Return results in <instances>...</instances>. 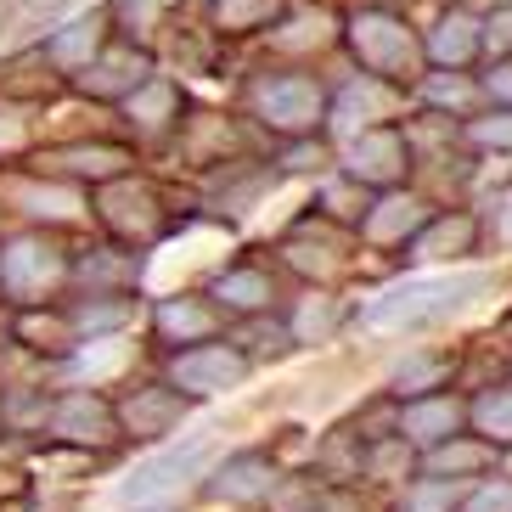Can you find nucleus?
Returning a JSON list of instances; mask_svg holds the SVG:
<instances>
[{"label": "nucleus", "mask_w": 512, "mask_h": 512, "mask_svg": "<svg viewBox=\"0 0 512 512\" xmlns=\"http://www.w3.org/2000/svg\"><path fill=\"white\" fill-rule=\"evenodd\" d=\"M490 287H496V271L439 265V271H417L406 282H389L377 299H366L355 310V321L366 332H377V338H417V332H434L445 321L467 316Z\"/></svg>", "instance_id": "1"}, {"label": "nucleus", "mask_w": 512, "mask_h": 512, "mask_svg": "<svg viewBox=\"0 0 512 512\" xmlns=\"http://www.w3.org/2000/svg\"><path fill=\"white\" fill-rule=\"evenodd\" d=\"M242 107H248V119H254L271 141L316 136V130H327L332 85L310 68V62H271V68H259V74L242 85Z\"/></svg>", "instance_id": "2"}, {"label": "nucleus", "mask_w": 512, "mask_h": 512, "mask_svg": "<svg viewBox=\"0 0 512 512\" xmlns=\"http://www.w3.org/2000/svg\"><path fill=\"white\" fill-rule=\"evenodd\" d=\"M344 57L361 68L411 91L428 74V51H422V29L406 12H394L389 0H366L355 12H344Z\"/></svg>", "instance_id": "3"}, {"label": "nucleus", "mask_w": 512, "mask_h": 512, "mask_svg": "<svg viewBox=\"0 0 512 512\" xmlns=\"http://www.w3.org/2000/svg\"><path fill=\"white\" fill-rule=\"evenodd\" d=\"M496 231V214L479 209V203H439L428 214V226L406 242L400 265H417V271H439V265H473L484 254V242Z\"/></svg>", "instance_id": "4"}, {"label": "nucleus", "mask_w": 512, "mask_h": 512, "mask_svg": "<svg viewBox=\"0 0 512 512\" xmlns=\"http://www.w3.org/2000/svg\"><path fill=\"white\" fill-rule=\"evenodd\" d=\"M338 169L355 175L366 192H394V186L417 181V141H411L406 119L366 124L355 136L338 141Z\"/></svg>", "instance_id": "5"}, {"label": "nucleus", "mask_w": 512, "mask_h": 512, "mask_svg": "<svg viewBox=\"0 0 512 512\" xmlns=\"http://www.w3.org/2000/svg\"><path fill=\"white\" fill-rule=\"evenodd\" d=\"M96 220H102L124 248H152L175 231V209L164 203V192L141 175H113V181L96 186Z\"/></svg>", "instance_id": "6"}, {"label": "nucleus", "mask_w": 512, "mask_h": 512, "mask_svg": "<svg viewBox=\"0 0 512 512\" xmlns=\"http://www.w3.org/2000/svg\"><path fill=\"white\" fill-rule=\"evenodd\" d=\"M361 242V231H349V226H338V220H327L321 209H304L293 226L282 231V242H276V254H282V265L293 276H304V282H316V287H327V282H338V276H349V248Z\"/></svg>", "instance_id": "7"}, {"label": "nucleus", "mask_w": 512, "mask_h": 512, "mask_svg": "<svg viewBox=\"0 0 512 512\" xmlns=\"http://www.w3.org/2000/svg\"><path fill=\"white\" fill-rule=\"evenodd\" d=\"M209 456H214V434H192L186 445H169V451H158L152 462L130 467L113 496H119L124 507H158V501H169L181 484H192L197 473L209 467Z\"/></svg>", "instance_id": "8"}, {"label": "nucleus", "mask_w": 512, "mask_h": 512, "mask_svg": "<svg viewBox=\"0 0 512 512\" xmlns=\"http://www.w3.org/2000/svg\"><path fill=\"white\" fill-rule=\"evenodd\" d=\"M254 361L242 355L237 344H220V338H203V344H186L175 349V361H169V383L192 400H214V394H231L248 383Z\"/></svg>", "instance_id": "9"}, {"label": "nucleus", "mask_w": 512, "mask_h": 512, "mask_svg": "<svg viewBox=\"0 0 512 512\" xmlns=\"http://www.w3.org/2000/svg\"><path fill=\"white\" fill-rule=\"evenodd\" d=\"M406 113H411V91H400V85H389V79L355 68L344 85H332L327 130L355 136V130H366V124H389V119H406Z\"/></svg>", "instance_id": "10"}, {"label": "nucleus", "mask_w": 512, "mask_h": 512, "mask_svg": "<svg viewBox=\"0 0 512 512\" xmlns=\"http://www.w3.org/2000/svg\"><path fill=\"white\" fill-rule=\"evenodd\" d=\"M68 254L51 248L46 237H12L0 248V293H12L23 304H40L46 293H57L68 282Z\"/></svg>", "instance_id": "11"}, {"label": "nucleus", "mask_w": 512, "mask_h": 512, "mask_svg": "<svg viewBox=\"0 0 512 512\" xmlns=\"http://www.w3.org/2000/svg\"><path fill=\"white\" fill-rule=\"evenodd\" d=\"M439 203L422 186H394V192H372V209L361 220V248H377V254H406V242L428 226V214Z\"/></svg>", "instance_id": "12"}, {"label": "nucleus", "mask_w": 512, "mask_h": 512, "mask_svg": "<svg viewBox=\"0 0 512 512\" xmlns=\"http://www.w3.org/2000/svg\"><path fill=\"white\" fill-rule=\"evenodd\" d=\"M152 74H158V68H152L147 46H136V40H107V46L74 74V85H79V96H91V102H124V96H136Z\"/></svg>", "instance_id": "13"}, {"label": "nucleus", "mask_w": 512, "mask_h": 512, "mask_svg": "<svg viewBox=\"0 0 512 512\" xmlns=\"http://www.w3.org/2000/svg\"><path fill=\"white\" fill-rule=\"evenodd\" d=\"M422 51L428 68H479L484 62V6L473 0H451L434 23L422 29Z\"/></svg>", "instance_id": "14"}, {"label": "nucleus", "mask_w": 512, "mask_h": 512, "mask_svg": "<svg viewBox=\"0 0 512 512\" xmlns=\"http://www.w3.org/2000/svg\"><path fill=\"white\" fill-rule=\"evenodd\" d=\"M473 428V400L462 389H439V394H417V400H400V417H394V434H406L417 451H434L451 434Z\"/></svg>", "instance_id": "15"}, {"label": "nucleus", "mask_w": 512, "mask_h": 512, "mask_svg": "<svg viewBox=\"0 0 512 512\" xmlns=\"http://www.w3.org/2000/svg\"><path fill=\"white\" fill-rule=\"evenodd\" d=\"M124 124H130V136L141 147H169V141L181 136V113H186V91L175 85L169 74H152L136 96H124Z\"/></svg>", "instance_id": "16"}, {"label": "nucleus", "mask_w": 512, "mask_h": 512, "mask_svg": "<svg viewBox=\"0 0 512 512\" xmlns=\"http://www.w3.org/2000/svg\"><path fill=\"white\" fill-rule=\"evenodd\" d=\"M456 377H462V349H451V344H411L406 355L389 366L383 389H389L394 400H417V394L456 389Z\"/></svg>", "instance_id": "17"}, {"label": "nucleus", "mask_w": 512, "mask_h": 512, "mask_svg": "<svg viewBox=\"0 0 512 512\" xmlns=\"http://www.w3.org/2000/svg\"><path fill=\"white\" fill-rule=\"evenodd\" d=\"M192 394H181L175 383H141V389H130V400L119 406V422L130 439H169L175 428H181L186 417H192Z\"/></svg>", "instance_id": "18"}, {"label": "nucleus", "mask_w": 512, "mask_h": 512, "mask_svg": "<svg viewBox=\"0 0 512 512\" xmlns=\"http://www.w3.org/2000/svg\"><path fill=\"white\" fill-rule=\"evenodd\" d=\"M226 310L209 299V293H164L158 310H152V332L164 344L186 349V344H203V338H220L226 332Z\"/></svg>", "instance_id": "19"}, {"label": "nucleus", "mask_w": 512, "mask_h": 512, "mask_svg": "<svg viewBox=\"0 0 512 512\" xmlns=\"http://www.w3.org/2000/svg\"><path fill=\"white\" fill-rule=\"evenodd\" d=\"M209 299L220 304L231 321H248V316L276 310L282 287H276V271H265V265H254V259H237V265H220V271H214Z\"/></svg>", "instance_id": "20"}, {"label": "nucleus", "mask_w": 512, "mask_h": 512, "mask_svg": "<svg viewBox=\"0 0 512 512\" xmlns=\"http://www.w3.org/2000/svg\"><path fill=\"white\" fill-rule=\"evenodd\" d=\"M40 175H57V181H113V175H130V147L119 141H68V147H51L34 158Z\"/></svg>", "instance_id": "21"}, {"label": "nucleus", "mask_w": 512, "mask_h": 512, "mask_svg": "<svg viewBox=\"0 0 512 512\" xmlns=\"http://www.w3.org/2000/svg\"><path fill=\"white\" fill-rule=\"evenodd\" d=\"M51 434L68 439V445H113L124 434V422H119V406H107L102 394L79 389L51 406Z\"/></svg>", "instance_id": "22"}, {"label": "nucleus", "mask_w": 512, "mask_h": 512, "mask_svg": "<svg viewBox=\"0 0 512 512\" xmlns=\"http://www.w3.org/2000/svg\"><path fill=\"white\" fill-rule=\"evenodd\" d=\"M276 462L265 451H237L226 456V462L209 473V484H203V496L209 501H226V507H248V501H271L276 490Z\"/></svg>", "instance_id": "23"}, {"label": "nucleus", "mask_w": 512, "mask_h": 512, "mask_svg": "<svg viewBox=\"0 0 512 512\" xmlns=\"http://www.w3.org/2000/svg\"><path fill=\"white\" fill-rule=\"evenodd\" d=\"M411 107H428V113H445V119H473L484 107L479 68H428L411 85Z\"/></svg>", "instance_id": "24"}, {"label": "nucleus", "mask_w": 512, "mask_h": 512, "mask_svg": "<svg viewBox=\"0 0 512 512\" xmlns=\"http://www.w3.org/2000/svg\"><path fill=\"white\" fill-rule=\"evenodd\" d=\"M496 467H501V445H490V439L473 434V428L451 434L445 445H434V451H422V473L456 479V484H473V479H484V473H496Z\"/></svg>", "instance_id": "25"}, {"label": "nucleus", "mask_w": 512, "mask_h": 512, "mask_svg": "<svg viewBox=\"0 0 512 512\" xmlns=\"http://www.w3.org/2000/svg\"><path fill=\"white\" fill-rule=\"evenodd\" d=\"M175 147H181L192 164H209V169L231 164V158H248L242 141H237V124H231L226 113H192V119L181 124Z\"/></svg>", "instance_id": "26"}, {"label": "nucleus", "mask_w": 512, "mask_h": 512, "mask_svg": "<svg viewBox=\"0 0 512 512\" xmlns=\"http://www.w3.org/2000/svg\"><path fill=\"white\" fill-rule=\"evenodd\" d=\"M282 17H287V0H209L214 40H254V34H271Z\"/></svg>", "instance_id": "27"}, {"label": "nucleus", "mask_w": 512, "mask_h": 512, "mask_svg": "<svg viewBox=\"0 0 512 512\" xmlns=\"http://www.w3.org/2000/svg\"><path fill=\"white\" fill-rule=\"evenodd\" d=\"M349 316H355V310H349L344 293L316 287V293H304V299L293 304V316H287V321H293V338H299V344H327Z\"/></svg>", "instance_id": "28"}, {"label": "nucleus", "mask_w": 512, "mask_h": 512, "mask_svg": "<svg viewBox=\"0 0 512 512\" xmlns=\"http://www.w3.org/2000/svg\"><path fill=\"white\" fill-rule=\"evenodd\" d=\"M310 209H321L327 220H338V226H349V231H361L366 209H372V192H366L355 175H344V169H327V175L316 181Z\"/></svg>", "instance_id": "29"}, {"label": "nucleus", "mask_w": 512, "mask_h": 512, "mask_svg": "<svg viewBox=\"0 0 512 512\" xmlns=\"http://www.w3.org/2000/svg\"><path fill=\"white\" fill-rule=\"evenodd\" d=\"M102 34H107V17H79V23H62V29L46 40V62L57 68V74H79V68L102 51Z\"/></svg>", "instance_id": "30"}, {"label": "nucleus", "mask_w": 512, "mask_h": 512, "mask_svg": "<svg viewBox=\"0 0 512 512\" xmlns=\"http://www.w3.org/2000/svg\"><path fill=\"white\" fill-rule=\"evenodd\" d=\"M237 349L259 366V361H287V355L299 349V338H293V321H287V316H271V310H265V316H248V321H242Z\"/></svg>", "instance_id": "31"}, {"label": "nucleus", "mask_w": 512, "mask_h": 512, "mask_svg": "<svg viewBox=\"0 0 512 512\" xmlns=\"http://www.w3.org/2000/svg\"><path fill=\"white\" fill-rule=\"evenodd\" d=\"M422 473V451L411 445L406 434H383V439H366V479L377 484H406Z\"/></svg>", "instance_id": "32"}, {"label": "nucleus", "mask_w": 512, "mask_h": 512, "mask_svg": "<svg viewBox=\"0 0 512 512\" xmlns=\"http://www.w3.org/2000/svg\"><path fill=\"white\" fill-rule=\"evenodd\" d=\"M473 400V434H484L490 445L507 451L512 445V377L507 383H484L479 394H467Z\"/></svg>", "instance_id": "33"}, {"label": "nucleus", "mask_w": 512, "mask_h": 512, "mask_svg": "<svg viewBox=\"0 0 512 512\" xmlns=\"http://www.w3.org/2000/svg\"><path fill=\"white\" fill-rule=\"evenodd\" d=\"M282 175H327V169H338V147L327 141V130H316V136H293V141H276V158H271Z\"/></svg>", "instance_id": "34"}, {"label": "nucleus", "mask_w": 512, "mask_h": 512, "mask_svg": "<svg viewBox=\"0 0 512 512\" xmlns=\"http://www.w3.org/2000/svg\"><path fill=\"white\" fill-rule=\"evenodd\" d=\"M462 141L479 158H512V107L484 102L473 119H462Z\"/></svg>", "instance_id": "35"}, {"label": "nucleus", "mask_w": 512, "mask_h": 512, "mask_svg": "<svg viewBox=\"0 0 512 512\" xmlns=\"http://www.w3.org/2000/svg\"><path fill=\"white\" fill-rule=\"evenodd\" d=\"M462 490H467V484H456V479L417 473V479L400 484V501H394V512H456V507H462Z\"/></svg>", "instance_id": "36"}, {"label": "nucleus", "mask_w": 512, "mask_h": 512, "mask_svg": "<svg viewBox=\"0 0 512 512\" xmlns=\"http://www.w3.org/2000/svg\"><path fill=\"white\" fill-rule=\"evenodd\" d=\"M17 338H23L29 349L62 355V349L79 344V327H74V316H62V310H29V316L17 321Z\"/></svg>", "instance_id": "37"}, {"label": "nucleus", "mask_w": 512, "mask_h": 512, "mask_svg": "<svg viewBox=\"0 0 512 512\" xmlns=\"http://www.w3.org/2000/svg\"><path fill=\"white\" fill-rule=\"evenodd\" d=\"M79 276L96 287H113V293H124V287L141 282V259L136 254H119V248H96L91 259H79Z\"/></svg>", "instance_id": "38"}, {"label": "nucleus", "mask_w": 512, "mask_h": 512, "mask_svg": "<svg viewBox=\"0 0 512 512\" xmlns=\"http://www.w3.org/2000/svg\"><path fill=\"white\" fill-rule=\"evenodd\" d=\"M158 23H164L158 0H113V12H107V29L119 34V40H147Z\"/></svg>", "instance_id": "39"}, {"label": "nucleus", "mask_w": 512, "mask_h": 512, "mask_svg": "<svg viewBox=\"0 0 512 512\" xmlns=\"http://www.w3.org/2000/svg\"><path fill=\"white\" fill-rule=\"evenodd\" d=\"M456 512H512V479L507 473H484V479H473L462 490V507Z\"/></svg>", "instance_id": "40"}, {"label": "nucleus", "mask_w": 512, "mask_h": 512, "mask_svg": "<svg viewBox=\"0 0 512 512\" xmlns=\"http://www.w3.org/2000/svg\"><path fill=\"white\" fill-rule=\"evenodd\" d=\"M23 203H29V214H40V220H74L79 214V197L68 192V186H46V192H40V186H23Z\"/></svg>", "instance_id": "41"}, {"label": "nucleus", "mask_w": 512, "mask_h": 512, "mask_svg": "<svg viewBox=\"0 0 512 512\" xmlns=\"http://www.w3.org/2000/svg\"><path fill=\"white\" fill-rule=\"evenodd\" d=\"M490 57H512V0L484 6V62Z\"/></svg>", "instance_id": "42"}, {"label": "nucleus", "mask_w": 512, "mask_h": 512, "mask_svg": "<svg viewBox=\"0 0 512 512\" xmlns=\"http://www.w3.org/2000/svg\"><path fill=\"white\" fill-rule=\"evenodd\" d=\"M479 85H484V102L512 107V57H490V62H479Z\"/></svg>", "instance_id": "43"}, {"label": "nucleus", "mask_w": 512, "mask_h": 512, "mask_svg": "<svg viewBox=\"0 0 512 512\" xmlns=\"http://www.w3.org/2000/svg\"><path fill=\"white\" fill-rule=\"evenodd\" d=\"M23 6H34V12H57V6H68V0H23Z\"/></svg>", "instance_id": "44"}, {"label": "nucleus", "mask_w": 512, "mask_h": 512, "mask_svg": "<svg viewBox=\"0 0 512 512\" xmlns=\"http://www.w3.org/2000/svg\"><path fill=\"white\" fill-rule=\"evenodd\" d=\"M0 147H17V124H0Z\"/></svg>", "instance_id": "45"}, {"label": "nucleus", "mask_w": 512, "mask_h": 512, "mask_svg": "<svg viewBox=\"0 0 512 512\" xmlns=\"http://www.w3.org/2000/svg\"><path fill=\"white\" fill-rule=\"evenodd\" d=\"M501 473H507V479H512V445H507V451H501Z\"/></svg>", "instance_id": "46"}, {"label": "nucleus", "mask_w": 512, "mask_h": 512, "mask_svg": "<svg viewBox=\"0 0 512 512\" xmlns=\"http://www.w3.org/2000/svg\"><path fill=\"white\" fill-rule=\"evenodd\" d=\"M501 338H507V344H512V310H507V321H501Z\"/></svg>", "instance_id": "47"}, {"label": "nucleus", "mask_w": 512, "mask_h": 512, "mask_svg": "<svg viewBox=\"0 0 512 512\" xmlns=\"http://www.w3.org/2000/svg\"><path fill=\"white\" fill-rule=\"evenodd\" d=\"M158 512H169V507H158Z\"/></svg>", "instance_id": "48"}]
</instances>
